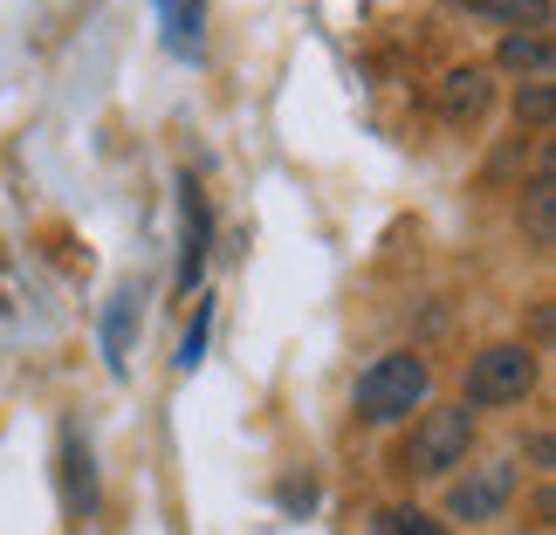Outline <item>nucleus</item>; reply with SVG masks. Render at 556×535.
<instances>
[{"instance_id":"20e7f679","label":"nucleus","mask_w":556,"mask_h":535,"mask_svg":"<svg viewBox=\"0 0 556 535\" xmlns=\"http://www.w3.org/2000/svg\"><path fill=\"white\" fill-rule=\"evenodd\" d=\"M516 501V460H481L446 487V515L454 522H495Z\"/></svg>"},{"instance_id":"f8f14e48","label":"nucleus","mask_w":556,"mask_h":535,"mask_svg":"<svg viewBox=\"0 0 556 535\" xmlns=\"http://www.w3.org/2000/svg\"><path fill=\"white\" fill-rule=\"evenodd\" d=\"M467 14H495L508 28H549V0H467Z\"/></svg>"},{"instance_id":"6e6552de","label":"nucleus","mask_w":556,"mask_h":535,"mask_svg":"<svg viewBox=\"0 0 556 535\" xmlns=\"http://www.w3.org/2000/svg\"><path fill=\"white\" fill-rule=\"evenodd\" d=\"M488 103H495V82H488V69H475V62L440 76V117L446 124H481Z\"/></svg>"},{"instance_id":"9d476101","label":"nucleus","mask_w":556,"mask_h":535,"mask_svg":"<svg viewBox=\"0 0 556 535\" xmlns=\"http://www.w3.org/2000/svg\"><path fill=\"white\" fill-rule=\"evenodd\" d=\"M495 62L508 76H549V28H508L502 35V49H495Z\"/></svg>"},{"instance_id":"dca6fc26","label":"nucleus","mask_w":556,"mask_h":535,"mask_svg":"<svg viewBox=\"0 0 556 535\" xmlns=\"http://www.w3.org/2000/svg\"><path fill=\"white\" fill-rule=\"evenodd\" d=\"M549 515H556V495H549V487H536V528H549Z\"/></svg>"},{"instance_id":"f257e3e1","label":"nucleus","mask_w":556,"mask_h":535,"mask_svg":"<svg viewBox=\"0 0 556 535\" xmlns=\"http://www.w3.org/2000/svg\"><path fill=\"white\" fill-rule=\"evenodd\" d=\"M426 398H433V371H426V357H413V351L371 357L365 371H357V384H351L357 419H371V425L413 419V412H426Z\"/></svg>"},{"instance_id":"4468645a","label":"nucleus","mask_w":556,"mask_h":535,"mask_svg":"<svg viewBox=\"0 0 556 535\" xmlns=\"http://www.w3.org/2000/svg\"><path fill=\"white\" fill-rule=\"evenodd\" d=\"M206 336H213V303L200 295V309H192V323H186V336H179V371H192V364L206 357Z\"/></svg>"},{"instance_id":"f3484780","label":"nucleus","mask_w":556,"mask_h":535,"mask_svg":"<svg viewBox=\"0 0 556 535\" xmlns=\"http://www.w3.org/2000/svg\"><path fill=\"white\" fill-rule=\"evenodd\" d=\"M371 535H405V528H399V515H392V508H384V515L371 522Z\"/></svg>"},{"instance_id":"ddd939ff","label":"nucleus","mask_w":556,"mask_h":535,"mask_svg":"<svg viewBox=\"0 0 556 535\" xmlns=\"http://www.w3.org/2000/svg\"><path fill=\"white\" fill-rule=\"evenodd\" d=\"M549 111H556V82L549 76H536V82H522V90H516V117L522 124H536V131H543Z\"/></svg>"},{"instance_id":"39448f33","label":"nucleus","mask_w":556,"mask_h":535,"mask_svg":"<svg viewBox=\"0 0 556 535\" xmlns=\"http://www.w3.org/2000/svg\"><path fill=\"white\" fill-rule=\"evenodd\" d=\"M55 467H62V515L90 522L97 515V467H90V440H83V425H62Z\"/></svg>"},{"instance_id":"9b49d317","label":"nucleus","mask_w":556,"mask_h":535,"mask_svg":"<svg viewBox=\"0 0 556 535\" xmlns=\"http://www.w3.org/2000/svg\"><path fill=\"white\" fill-rule=\"evenodd\" d=\"M159 21H165V49L173 55L200 49V0H159Z\"/></svg>"},{"instance_id":"f03ea898","label":"nucleus","mask_w":556,"mask_h":535,"mask_svg":"<svg viewBox=\"0 0 556 535\" xmlns=\"http://www.w3.org/2000/svg\"><path fill=\"white\" fill-rule=\"evenodd\" d=\"M467 454H475V412L467 405H426L413 425V474L446 481L467 467Z\"/></svg>"},{"instance_id":"423d86ee","label":"nucleus","mask_w":556,"mask_h":535,"mask_svg":"<svg viewBox=\"0 0 556 535\" xmlns=\"http://www.w3.org/2000/svg\"><path fill=\"white\" fill-rule=\"evenodd\" d=\"M186 192V227H179V289L192 295L200 289V275H206V247H213V213H206V192L200 186H179Z\"/></svg>"},{"instance_id":"7ed1b4c3","label":"nucleus","mask_w":556,"mask_h":535,"mask_svg":"<svg viewBox=\"0 0 556 535\" xmlns=\"http://www.w3.org/2000/svg\"><path fill=\"white\" fill-rule=\"evenodd\" d=\"M536 392V351L529 344H488L467 364V405H522Z\"/></svg>"},{"instance_id":"1a4fd4ad","label":"nucleus","mask_w":556,"mask_h":535,"mask_svg":"<svg viewBox=\"0 0 556 535\" xmlns=\"http://www.w3.org/2000/svg\"><path fill=\"white\" fill-rule=\"evenodd\" d=\"M522 233H529L536 254L556 247V152H543L536 179H529V192H522Z\"/></svg>"},{"instance_id":"0eeeda50","label":"nucleus","mask_w":556,"mask_h":535,"mask_svg":"<svg viewBox=\"0 0 556 535\" xmlns=\"http://www.w3.org/2000/svg\"><path fill=\"white\" fill-rule=\"evenodd\" d=\"M138 282H124L111 303H103V364H111V378H131V336H138Z\"/></svg>"},{"instance_id":"2eb2a0df","label":"nucleus","mask_w":556,"mask_h":535,"mask_svg":"<svg viewBox=\"0 0 556 535\" xmlns=\"http://www.w3.org/2000/svg\"><path fill=\"white\" fill-rule=\"evenodd\" d=\"M309 501H316V487H309V481H303V487H295V481L282 487V508H309Z\"/></svg>"}]
</instances>
